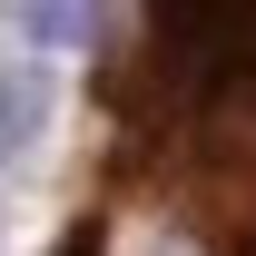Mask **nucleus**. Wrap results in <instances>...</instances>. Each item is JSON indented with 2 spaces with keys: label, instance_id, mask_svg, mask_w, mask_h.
<instances>
[{
  "label": "nucleus",
  "instance_id": "obj_1",
  "mask_svg": "<svg viewBox=\"0 0 256 256\" xmlns=\"http://www.w3.org/2000/svg\"><path fill=\"white\" fill-rule=\"evenodd\" d=\"M108 197H138L188 246L256 236V0H138L108 79Z\"/></svg>",
  "mask_w": 256,
  "mask_h": 256
},
{
  "label": "nucleus",
  "instance_id": "obj_2",
  "mask_svg": "<svg viewBox=\"0 0 256 256\" xmlns=\"http://www.w3.org/2000/svg\"><path fill=\"white\" fill-rule=\"evenodd\" d=\"M40 118H50V69L20 60L10 79H0V158H10V148H30V128H40Z\"/></svg>",
  "mask_w": 256,
  "mask_h": 256
},
{
  "label": "nucleus",
  "instance_id": "obj_3",
  "mask_svg": "<svg viewBox=\"0 0 256 256\" xmlns=\"http://www.w3.org/2000/svg\"><path fill=\"white\" fill-rule=\"evenodd\" d=\"M98 0H30V40H89Z\"/></svg>",
  "mask_w": 256,
  "mask_h": 256
},
{
  "label": "nucleus",
  "instance_id": "obj_4",
  "mask_svg": "<svg viewBox=\"0 0 256 256\" xmlns=\"http://www.w3.org/2000/svg\"><path fill=\"white\" fill-rule=\"evenodd\" d=\"M60 256H108V217H79V226L60 236ZM226 256H256V236H246V246H226Z\"/></svg>",
  "mask_w": 256,
  "mask_h": 256
}]
</instances>
